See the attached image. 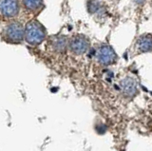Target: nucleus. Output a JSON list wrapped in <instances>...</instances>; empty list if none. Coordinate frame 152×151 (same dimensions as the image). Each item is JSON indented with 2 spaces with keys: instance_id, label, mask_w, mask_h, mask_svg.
Returning a JSON list of instances; mask_svg holds the SVG:
<instances>
[{
  "instance_id": "f257e3e1",
  "label": "nucleus",
  "mask_w": 152,
  "mask_h": 151,
  "mask_svg": "<svg viewBox=\"0 0 152 151\" xmlns=\"http://www.w3.org/2000/svg\"><path fill=\"white\" fill-rule=\"evenodd\" d=\"M46 35L45 29L39 22L35 20L28 22L25 29V36L28 43L31 45L40 44Z\"/></svg>"
},
{
  "instance_id": "f03ea898",
  "label": "nucleus",
  "mask_w": 152,
  "mask_h": 151,
  "mask_svg": "<svg viewBox=\"0 0 152 151\" xmlns=\"http://www.w3.org/2000/svg\"><path fill=\"white\" fill-rule=\"evenodd\" d=\"M4 38L11 43H19L25 35V29L19 22H13L6 27L3 31Z\"/></svg>"
},
{
  "instance_id": "7ed1b4c3",
  "label": "nucleus",
  "mask_w": 152,
  "mask_h": 151,
  "mask_svg": "<svg viewBox=\"0 0 152 151\" xmlns=\"http://www.w3.org/2000/svg\"><path fill=\"white\" fill-rule=\"evenodd\" d=\"M19 12L18 0H0V13L7 18L15 16Z\"/></svg>"
},
{
  "instance_id": "20e7f679",
  "label": "nucleus",
  "mask_w": 152,
  "mask_h": 151,
  "mask_svg": "<svg viewBox=\"0 0 152 151\" xmlns=\"http://www.w3.org/2000/svg\"><path fill=\"white\" fill-rule=\"evenodd\" d=\"M98 61L103 65H110L116 61V53L109 46H104L100 48L97 53Z\"/></svg>"
},
{
  "instance_id": "39448f33",
  "label": "nucleus",
  "mask_w": 152,
  "mask_h": 151,
  "mask_svg": "<svg viewBox=\"0 0 152 151\" xmlns=\"http://www.w3.org/2000/svg\"><path fill=\"white\" fill-rule=\"evenodd\" d=\"M70 50L76 54H83L88 50L89 43L83 36H76L70 41Z\"/></svg>"
},
{
  "instance_id": "423d86ee",
  "label": "nucleus",
  "mask_w": 152,
  "mask_h": 151,
  "mask_svg": "<svg viewBox=\"0 0 152 151\" xmlns=\"http://www.w3.org/2000/svg\"><path fill=\"white\" fill-rule=\"evenodd\" d=\"M121 88L125 95L131 97L134 96L137 92V86L135 81L130 77H126L121 81Z\"/></svg>"
},
{
  "instance_id": "0eeeda50",
  "label": "nucleus",
  "mask_w": 152,
  "mask_h": 151,
  "mask_svg": "<svg viewBox=\"0 0 152 151\" xmlns=\"http://www.w3.org/2000/svg\"><path fill=\"white\" fill-rule=\"evenodd\" d=\"M137 47L139 50L145 53V51L152 50V36L151 35H144L139 38L137 43Z\"/></svg>"
},
{
  "instance_id": "6e6552de",
  "label": "nucleus",
  "mask_w": 152,
  "mask_h": 151,
  "mask_svg": "<svg viewBox=\"0 0 152 151\" xmlns=\"http://www.w3.org/2000/svg\"><path fill=\"white\" fill-rule=\"evenodd\" d=\"M43 0H23V3L28 11H36L42 5Z\"/></svg>"
},
{
  "instance_id": "1a4fd4ad",
  "label": "nucleus",
  "mask_w": 152,
  "mask_h": 151,
  "mask_svg": "<svg viewBox=\"0 0 152 151\" xmlns=\"http://www.w3.org/2000/svg\"><path fill=\"white\" fill-rule=\"evenodd\" d=\"M52 45H53V48L56 50L63 51L66 46V40L64 37H58V38H56L52 41Z\"/></svg>"
},
{
  "instance_id": "9d476101",
  "label": "nucleus",
  "mask_w": 152,
  "mask_h": 151,
  "mask_svg": "<svg viewBox=\"0 0 152 151\" xmlns=\"http://www.w3.org/2000/svg\"><path fill=\"white\" fill-rule=\"evenodd\" d=\"M134 1L136 2V3H142L145 1V0H134Z\"/></svg>"
}]
</instances>
